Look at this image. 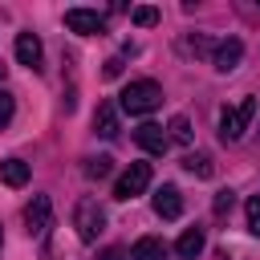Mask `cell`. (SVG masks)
I'll return each instance as SVG.
<instances>
[{
  "instance_id": "6da1fadb",
  "label": "cell",
  "mask_w": 260,
  "mask_h": 260,
  "mask_svg": "<svg viewBox=\"0 0 260 260\" xmlns=\"http://www.w3.org/2000/svg\"><path fill=\"white\" fill-rule=\"evenodd\" d=\"M118 106H122L126 114H150V110L162 106V89H158V81H150V77L130 81V85L118 93Z\"/></svg>"
},
{
  "instance_id": "7a4b0ae2",
  "label": "cell",
  "mask_w": 260,
  "mask_h": 260,
  "mask_svg": "<svg viewBox=\"0 0 260 260\" xmlns=\"http://www.w3.org/2000/svg\"><path fill=\"white\" fill-rule=\"evenodd\" d=\"M252 114H256V98H244L240 106H223V114H219V138L223 142H236L248 130Z\"/></svg>"
},
{
  "instance_id": "3957f363",
  "label": "cell",
  "mask_w": 260,
  "mask_h": 260,
  "mask_svg": "<svg viewBox=\"0 0 260 260\" xmlns=\"http://www.w3.org/2000/svg\"><path fill=\"white\" fill-rule=\"evenodd\" d=\"M73 228H77V236H81L85 244H93V240L102 236V228H106V211L98 207V199H81V203L73 207Z\"/></svg>"
},
{
  "instance_id": "277c9868",
  "label": "cell",
  "mask_w": 260,
  "mask_h": 260,
  "mask_svg": "<svg viewBox=\"0 0 260 260\" xmlns=\"http://www.w3.org/2000/svg\"><path fill=\"white\" fill-rule=\"evenodd\" d=\"M146 187H150V162H130L114 183V199H134Z\"/></svg>"
},
{
  "instance_id": "5b68a950",
  "label": "cell",
  "mask_w": 260,
  "mask_h": 260,
  "mask_svg": "<svg viewBox=\"0 0 260 260\" xmlns=\"http://www.w3.org/2000/svg\"><path fill=\"white\" fill-rule=\"evenodd\" d=\"M24 228H28V236H45L53 228V203H49V195H32V203L24 207Z\"/></svg>"
},
{
  "instance_id": "8992f818",
  "label": "cell",
  "mask_w": 260,
  "mask_h": 260,
  "mask_svg": "<svg viewBox=\"0 0 260 260\" xmlns=\"http://www.w3.org/2000/svg\"><path fill=\"white\" fill-rule=\"evenodd\" d=\"M65 28L81 32V37H93V32H106V16L93 12V8H69L65 12Z\"/></svg>"
},
{
  "instance_id": "52a82bcc",
  "label": "cell",
  "mask_w": 260,
  "mask_h": 260,
  "mask_svg": "<svg viewBox=\"0 0 260 260\" xmlns=\"http://www.w3.org/2000/svg\"><path fill=\"white\" fill-rule=\"evenodd\" d=\"M134 142H138L146 154H167V142H171V134H167L158 122H142V126L134 130Z\"/></svg>"
},
{
  "instance_id": "ba28073f",
  "label": "cell",
  "mask_w": 260,
  "mask_h": 260,
  "mask_svg": "<svg viewBox=\"0 0 260 260\" xmlns=\"http://www.w3.org/2000/svg\"><path fill=\"white\" fill-rule=\"evenodd\" d=\"M154 215H158V219H179V215H183V195H179V187L162 183V187L154 191Z\"/></svg>"
},
{
  "instance_id": "9c48e42d",
  "label": "cell",
  "mask_w": 260,
  "mask_h": 260,
  "mask_svg": "<svg viewBox=\"0 0 260 260\" xmlns=\"http://www.w3.org/2000/svg\"><path fill=\"white\" fill-rule=\"evenodd\" d=\"M240 57H244V45H240V37H228V41H219V45H215V53H211V65H215L219 73H232V69L240 65Z\"/></svg>"
},
{
  "instance_id": "30bf717a",
  "label": "cell",
  "mask_w": 260,
  "mask_h": 260,
  "mask_svg": "<svg viewBox=\"0 0 260 260\" xmlns=\"http://www.w3.org/2000/svg\"><path fill=\"white\" fill-rule=\"evenodd\" d=\"M16 61L28 65V69H41V41H37V32H20L16 37Z\"/></svg>"
},
{
  "instance_id": "8fae6325",
  "label": "cell",
  "mask_w": 260,
  "mask_h": 260,
  "mask_svg": "<svg viewBox=\"0 0 260 260\" xmlns=\"http://www.w3.org/2000/svg\"><path fill=\"white\" fill-rule=\"evenodd\" d=\"M93 130H98L102 138H118L122 126H118V106H114V102H102V106H98V114H93Z\"/></svg>"
},
{
  "instance_id": "7c38bea8",
  "label": "cell",
  "mask_w": 260,
  "mask_h": 260,
  "mask_svg": "<svg viewBox=\"0 0 260 260\" xmlns=\"http://www.w3.org/2000/svg\"><path fill=\"white\" fill-rule=\"evenodd\" d=\"M0 179H4V187H24L28 183V162L24 158H4L0 162Z\"/></svg>"
},
{
  "instance_id": "4fadbf2b",
  "label": "cell",
  "mask_w": 260,
  "mask_h": 260,
  "mask_svg": "<svg viewBox=\"0 0 260 260\" xmlns=\"http://www.w3.org/2000/svg\"><path fill=\"white\" fill-rule=\"evenodd\" d=\"M175 252H179V260H195V256L203 252V232H199V228H187V232L179 236Z\"/></svg>"
},
{
  "instance_id": "5bb4252c",
  "label": "cell",
  "mask_w": 260,
  "mask_h": 260,
  "mask_svg": "<svg viewBox=\"0 0 260 260\" xmlns=\"http://www.w3.org/2000/svg\"><path fill=\"white\" fill-rule=\"evenodd\" d=\"M130 260H167V248H162V240H154V236H142V240L134 244Z\"/></svg>"
},
{
  "instance_id": "9a60e30c",
  "label": "cell",
  "mask_w": 260,
  "mask_h": 260,
  "mask_svg": "<svg viewBox=\"0 0 260 260\" xmlns=\"http://www.w3.org/2000/svg\"><path fill=\"white\" fill-rule=\"evenodd\" d=\"M183 171H191V175H199V179H211V175H215V167H211V158H207L203 150L183 154Z\"/></svg>"
},
{
  "instance_id": "2e32d148",
  "label": "cell",
  "mask_w": 260,
  "mask_h": 260,
  "mask_svg": "<svg viewBox=\"0 0 260 260\" xmlns=\"http://www.w3.org/2000/svg\"><path fill=\"white\" fill-rule=\"evenodd\" d=\"M167 130H171V138H175V142H183V146H187V142H191V122H187V118H183V114H175V118H171V126H167Z\"/></svg>"
},
{
  "instance_id": "e0dca14e",
  "label": "cell",
  "mask_w": 260,
  "mask_h": 260,
  "mask_svg": "<svg viewBox=\"0 0 260 260\" xmlns=\"http://www.w3.org/2000/svg\"><path fill=\"white\" fill-rule=\"evenodd\" d=\"M130 20H134L138 28H150V24H158V8L142 4V8H134V12H130Z\"/></svg>"
},
{
  "instance_id": "ac0fdd59",
  "label": "cell",
  "mask_w": 260,
  "mask_h": 260,
  "mask_svg": "<svg viewBox=\"0 0 260 260\" xmlns=\"http://www.w3.org/2000/svg\"><path fill=\"white\" fill-rule=\"evenodd\" d=\"M110 162H114L110 154H98V158L85 162V175H89V179H106V175H110Z\"/></svg>"
},
{
  "instance_id": "d6986e66",
  "label": "cell",
  "mask_w": 260,
  "mask_h": 260,
  "mask_svg": "<svg viewBox=\"0 0 260 260\" xmlns=\"http://www.w3.org/2000/svg\"><path fill=\"white\" fill-rule=\"evenodd\" d=\"M183 53H195V57H199V53H215V45H211L207 37H187V41H183Z\"/></svg>"
},
{
  "instance_id": "ffe728a7",
  "label": "cell",
  "mask_w": 260,
  "mask_h": 260,
  "mask_svg": "<svg viewBox=\"0 0 260 260\" xmlns=\"http://www.w3.org/2000/svg\"><path fill=\"white\" fill-rule=\"evenodd\" d=\"M12 114H16V102H12V93H8V89H0V130L12 122Z\"/></svg>"
},
{
  "instance_id": "44dd1931",
  "label": "cell",
  "mask_w": 260,
  "mask_h": 260,
  "mask_svg": "<svg viewBox=\"0 0 260 260\" xmlns=\"http://www.w3.org/2000/svg\"><path fill=\"white\" fill-rule=\"evenodd\" d=\"M211 207H215V215H219V219H223V215H228V211H232V207H236V195H232V191H219V195H215V203H211Z\"/></svg>"
},
{
  "instance_id": "7402d4cb",
  "label": "cell",
  "mask_w": 260,
  "mask_h": 260,
  "mask_svg": "<svg viewBox=\"0 0 260 260\" xmlns=\"http://www.w3.org/2000/svg\"><path fill=\"white\" fill-rule=\"evenodd\" d=\"M248 228H252V236H260V195L248 199Z\"/></svg>"
},
{
  "instance_id": "603a6c76",
  "label": "cell",
  "mask_w": 260,
  "mask_h": 260,
  "mask_svg": "<svg viewBox=\"0 0 260 260\" xmlns=\"http://www.w3.org/2000/svg\"><path fill=\"white\" fill-rule=\"evenodd\" d=\"M102 73H106V77H118V73H122V57H110V61H106V69H102Z\"/></svg>"
},
{
  "instance_id": "cb8c5ba5",
  "label": "cell",
  "mask_w": 260,
  "mask_h": 260,
  "mask_svg": "<svg viewBox=\"0 0 260 260\" xmlns=\"http://www.w3.org/2000/svg\"><path fill=\"white\" fill-rule=\"evenodd\" d=\"M102 260H130V252H126V248H106Z\"/></svg>"
},
{
  "instance_id": "d4e9b609",
  "label": "cell",
  "mask_w": 260,
  "mask_h": 260,
  "mask_svg": "<svg viewBox=\"0 0 260 260\" xmlns=\"http://www.w3.org/2000/svg\"><path fill=\"white\" fill-rule=\"evenodd\" d=\"M219 260H240V256H228V248H223V252H219Z\"/></svg>"
},
{
  "instance_id": "484cf974",
  "label": "cell",
  "mask_w": 260,
  "mask_h": 260,
  "mask_svg": "<svg viewBox=\"0 0 260 260\" xmlns=\"http://www.w3.org/2000/svg\"><path fill=\"white\" fill-rule=\"evenodd\" d=\"M0 248H4V228H0Z\"/></svg>"
}]
</instances>
